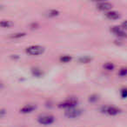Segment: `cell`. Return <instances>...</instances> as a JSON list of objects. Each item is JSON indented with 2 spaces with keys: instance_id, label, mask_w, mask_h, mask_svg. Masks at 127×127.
Returning a JSON list of instances; mask_svg holds the SVG:
<instances>
[{
  "instance_id": "cell-1",
  "label": "cell",
  "mask_w": 127,
  "mask_h": 127,
  "mask_svg": "<svg viewBox=\"0 0 127 127\" xmlns=\"http://www.w3.org/2000/svg\"><path fill=\"white\" fill-rule=\"evenodd\" d=\"M44 48L40 45H32L30 46L26 49V52L32 56H37V55H41L44 53Z\"/></svg>"
},
{
  "instance_id": "cell-2",
  "label": "cell",
  "mask_w": 127,
  "mask_h": 127,
  "mask_svg": "<svg viewBox=\"0 0 127 127\" xmlns=\"http://www.w3.org/2000/svg\"><path fill=\"white\" fill-rule=\"evenodd\" d=\"M78 104V100L74 97L66 99L64 102L60 103L59 107L60 108H67V109H71V108H74V106Z\"/></svg>"
},
{
  "instance_id": "cell-3",
  "label": "cell",
  "mask_w": 127,
  "mask_h": 127,
  "mask_svg": "<svg viewBox=\"0 0 127 127\" xmlns=\"http://www.w3.org/2000/svg\"><path fill=\"white\" fill-rule=\"evenodd\" d=\"M37 121H38L39 124L44 125H51L54 122V117L51 116V115H43V116L38 117Z\"/></svg>"
},
{
  "instance_id": "cell-4",
  "label": "cell",
  "mask_w": 127,
  "mask_h": 127,
  "mask_svg": "<svg viewBox=\"0 0 127 127\" xmlns=\"http://www.w3.org/2000/svg\"><path fill=\"white\" fill-rule=\"evenodd\" d=\"M82 114V111L79 109H76V108H71V109H68L67 111H65L64 115L65 117L69 118H75L79 117L80 115Z\"/></svg>"
},
{
  "instance_id": "cell-5",
  "label": "cell",
  "mask_w": 127,
  "mask_h": 127,
  "mask_svg": "<svg viewBox=\"0 0 127 127\" xmlns=\"http://www.w3.org/2000/svg\"><path fill=\"white\" fill-rule=\"evenodd\" d=\"M102 111L108 115L114 116V115H117L120 112V109L114 107V106H104V107L102 108Z\"/></svg>"
},
{
  "instance_id": "cell-6",
  "label": "cell",
  "mask_w": 127,
  "mask_h": 127,
  "mask_svg": "<svg viewBox=\"0 0 127 127\" xmlns=\"http://www.w3.org/2000/svg\"><path fill=\"white\" fill-rule=\"evenodd\" d=\"M111 31L115 34V35L118 36V37H127V34L125 33V32L124 31V29L120 28V27H118V26H113Z\"/></svg>"
},
{
  "instance_id": "cell-7",
  "label": "cell",
  "mask_w": 127,
  "mask_h": 127,
  "mask_svg": "<svg viewBox=\"0 0 127 127\" xmlns=\"http://www.w3.org/2000/svg\"><path fill=\"white\" fill-rule=\"evenodd\" d=\"M112 5H111L110 3H107V2H100V3H97V8L100 11H106L108 10L111 9Z\"/></svg>"
},
{
  "instance_id": "cell-8",
  "label": "cell",
  "mask_w": 127,
  "mask_h": 127,
  "mask_svg": "<svg viewBox=\"0 0 127 127\" xmlns=\"http://www.w3.org/2000/svg\"><path fill=\"white\" fill-rule=\"evenodd\" d=\"M35 109H36V105H33V104H26V105H25L23 108H21V109H20V112H22V113H30Z\"/></svg>"
},
{
  "instance_id": "cell-9",
  "label": "cell",
  "mask_w": 127,
  "mask_h": 127,
  "mask_svg": "<svg viewBox=\"0 0 127 127\" xmlns=\"http://www.w3.org/2000/svg\"><path fill=\"white\" fill-rule=\"evenodd\" d=\"M106 18H108L109 19H111V20H115V19H118V18H119L120 15L118 12H117V11H108L107 13L105 14Z\"/></svg>"
},
{
  "instance_id": "cell-10",
  "label": "cell",
  "mask_w": 127,
  "mask_h": 127,
  "mask_svg": "<svg viewBox=\"0 0 127 127\" xmlns=\"http://www.w3.org/2000/svg\"><path fill=\"white\" fill-rule=\"evenodd\" d=\"M59 14L58 11L56 10H49L45 12V16L46 17H49V18H51V17H56Z\"/></svg>"
},
{
  "instance_id": "cell-11",
  "label": "cell",
  "mask_w": 127,
  "mask_h": 127,
  "mask_svg": "<svg viewBox=\"0 0 127 127\" xmlns=\"http://www.w3.org/2000/svg\"><path fill=\"white\" fill-rule=\"evenodd\" d=\"M12 25H13L12 22L9 21V20H3V21H1V23H0V25H1V27H3V28H9V27H11Z\"/></svg>"
},
{
  "instance_id": "cell-12",
  "label": "cell",
  "mask_w": 127,
  "mask_h": 127,
  "mask_svg": "<svg viewBox=\"0 0 127 127\" xmlns=\"http://www.w3.org/2000/svg\"><path fill=\"white\" fill-rule=\"evenodd\" d=\"M104 68L105 70H107V71H111V70H113V68H114V65H113L111 63H106L104 64Z\"/></svg>"
},
{
  "instance_id": "cell-13",
  "label": "cell",
  "mask_w": 127,
  "mask_h": 127,
  "mask_svg": "<svg viewBox=\"0 0 127 127\" xmlns=\"http://www.w3.org/2000/svg\"><path fill=\"white\" fill-rule=\"evenodd\" d=\"M71 59V58L70 56H63L60 58V61L63 62V63H67Z\"/></svg>"
},
{
  "instance_id": "cell-14",
  "label": "cell",
  "mask_w": 127,
  "mask_h": 127,
  "mask_svg": "<svg viewBox=\"0 0 127 127\" xmlns=\"http://www.w3.org/2000/svg\"><path fill=\"white\" fill-rule=\"evenodd\" d=\"M118 74L121 77H125L127 75V68H122L118 72Z\"/></svg>"
},
{
  "instance_id": "cell-15",
  "label": "cell",
  "mask_w": 127,
  "mask_h": 127,
  "mask_svg": "<svg viewBox=\"0 0 127 127\" xmlns=\"http://www.w3.org/2000/svg\"><path fill=\"white\" fill-rule=\"evenodd\" d=\"M25 35V33H16V34H12L11 36H10V37H11V38H18V37H24Z\"/></svg>"
},
{
  "instance_id": "cell-16",
  "label": "cell",
  "mask_w": 127,
  "mask_h": 127,
  "mask_svg": "<svg viewBox=\"0 0 127 127\" xmlns=\"http://www.w3.org/2000/svg\"><path fill=\"white\" fill-rule=\"evenodd\" d=\"M97 100H98V97H97V95H92V96H90V97H89V101L92 103L96 102V101H97Z\"/></svg>"
},
{
  "instance_id": "cell-17",
  "label": "cell",
  "mask_w": 127,
  "mask_h": 127,
  "mask_svg": "<svg viewBox=\"0 0 127 127\" xmlns=\"http://www.w3.org/2000/svg\"><path fill=\"white\" fill-rule=\"evenodd\" d=\"M91 60H92V58H89V57H84V58H80L79 61L81 62V63H88V62H90Z\"/></svg>"
},
{
  "instance_id": "cell-18",
  "label": "cell",
  "mask_w": 127,
  "mask_h": 127,
  "mask_svg": "<svg viewBox=\"0 0 127 127\" xmlns=\"http://www.w3.org/2000/svg\"><path fill=\"white\" fill-rule=\"evenodd\" d=\"M33 74L35 75L36 77H40L42 75V71H40L39 69H33Z\"/></svg>"
},
{
  "instance_id": "cell-19",
  "label": "cell",
  "mask_w": 127,
  "mask_h": 127,
  "mask_svg": "<svg viewBox=\"0 0 127 127\" xmlns=\"http://www.w3.org/2000/svg\"><path fill=\"white\" fill-rule=\"evenodd\" d=\"M121 96H122V97H123V98L127 97V88L122 89V90H121Z\"/></svg>"
},
{
  "instance_id": "cell-20",
  "label": "cell",
  "mask_w": 127,
  "mask_h": 127,
  "mask_svg": "<svg viewBox=\"0 0 127 127\" xmlns=\"http://www.w3.org/2000/svg\"><path fill=\"white\" fill-rule=\"evenodd\" d=\"M122 28L124 30H127V21H125L122 23Z\"/></svg>"
},
{
  "instance_id": "cell-21",
  "label": "cell",
  "mask_w": 127,
  "mask_h": 127,
  "mask_svg": "<svg viewBox=\"0 0 127 127\" xmlns=\"http://www.w3.org/2000/svg\"><path fill=\"white\" fill-rule=\"evenodd\" d=\"M4 111H4V109H2V110H1V111H0V116H1V118H3V117H4V113H5Z\"/></svg>"
}]
</instances>
